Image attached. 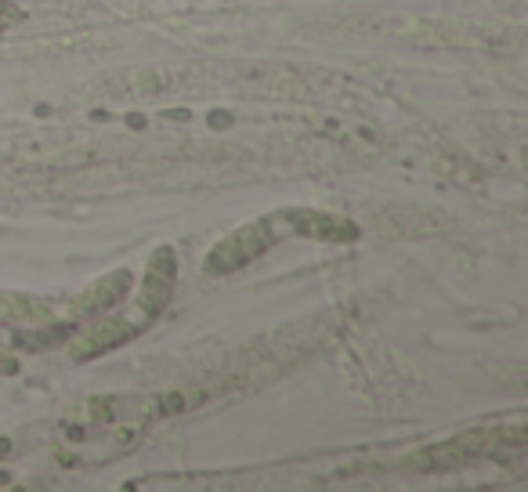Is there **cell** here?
Wrapping results in <instances>:
<instances>
[{"label":"cell","instance_id":"4","mask_svg":"<svg viewBox=\"0 0 528 492\" xmlns=\"http://www.w3.org/2000/svg\"><path fill=\"white\" fill-rule=\"evenodd\" d=\"M131 286H134V279H131V272H127V268L102 275L95 286H87L84 294L69 304L66 315H69V319H95V315L109 312V308H116V304L127 301Z\"/></svg>","mask_w":528,"mask_h":492},{"label":"cell","instance_id":"2","mask_svg":"<svg viewBox=\"0 0 528 492\" xmlns=\"http://www.w3.org/2000/svg\"><path fill=\"white\" fill-rule=\"evenodd\" d=\"M174 283H178V257H174L170 246H160V250L149 257V272H145L142 294L131 304V315H127V319H131L138 330H145L152 319H160L163 308H167L170 297H174Z\"/></svg>","mask_w":528,"mask_h":492},{"label":"cell","instance_id":"7","mask_svg":"<svg viewBox=\"0 0 528 492\" xmlns=\"http://www.w3.org/2000/svg\"><path fill=\"white\" fill-rule=\"evenodd\" d=\"M22 19V8H15L11 0H0V29H8L11 22H19Z\"/></svg>","mask_w":528,"mask_h":492},{"label":"cell","instance_id":"3","mask_svg":"<svg viewBox=\"0 0 528 492\" xmlns=\"http://www.w3.org/2000/svg\"><path fill=\"white\" fill-rule=\"evenodd\" d=\"M138 326H134L127 315H113V319H102L95 322V326H87V330H80L69 341V355H73L76 362H87V359H98V355H105V351L120 348V344H127L131 337H138Z\"/></svg>","mask_w":528,"mask_h":492},{"label":"cell","instance_id":"6","mask_svg":"<svg viewBox=\"0 0 528 492\" xmlns=\"http://www.w3.org/2000/svg\"><path fill=\"white\" fill-rule=\"evenodd\" d=\"M0 322H33V326H44V322H51V308L29 294L0 290Z\"/></svg>","mask_w":528,"mask_h":492},{"label":"cell","instance_id":"5","mask_svg":"<svg viewBox=\"0 0 528 492\" xmlns=\"http://www.w3.org/2000/svg\"><path fill=\"white\" fill-rule=\"evenodd\" d=\"M478 456V442L471 438H460V442H442V445H427L420 453L406 456L409 471H424V474H438V471H453V467L471 464Z\"/></svg>","mask_w":528,"mask_h":492},{"label":"cell","instance_id":"1","mask_svg":"<svg viewBox=\"0 0 528 492\" xmlns=\"http://www.w3.org/2000/svg\"><path fill=\"white\" fill-rule=\"evenodd\" d=\"M275 243H279V239H275L272 225H268V218H261V221H254V225H246V228H239V232H232V236L221 239V243L207 254V261H203V272L207 275L239 272V268L254 265L261 254H268V246H275Z\"/></svg>","mask_w":528,"mask_h":492}]
</instances>
